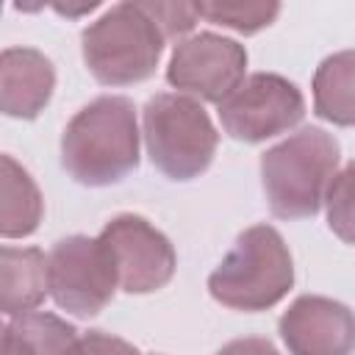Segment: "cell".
Here are the masks:
<instances>
[{
    "mask_svg": "<svg viewBox=\"0 0 355 355\" xmlns=\"http://www.w3.org/2000/svg\"><path fill=\"white\" fill-rule=\"evenodd\" d=\"M100 239L114 258L119 286L125 291L147 294L169 283L175 272V250L147 219L122 214L103 227Z\"/></svg>",
    "mask_w": 355,
    "mask_h": 355,
    "instance_id": "obj_9",
    "label": "cell"
},
{
    "mask_svg": "<svg viewBox=\"0 0 355 355\" xmlns=\"http://www.w3.org/2000/svg\"><path fill=\"white\" fill-rule=\"evenodd\" d=\"M75 355H139V352H136V347H130L128 341L94 330V333H86V336L78 341Z\"/></svg>",
    "mask_w": 355,
    "mask_h": 355,
    "instance_id": "obj_19",
    "label": "cell"
},
{
    "mask_svg": "<svg viewBox=\"0 0 355 355\" xmlns=\"http://www.w3.org/2000/svg\"><path fill=\"white\" fill-rule=\"evenodd\" d=\"M42 219V194L33 178L11 158H0V233L6 239L28 236Z\"/></svg>",
    "mask_w": 355,
    "mask_h": 355,
    "instance_id": "obj_14",
    "label": "cell"
},
{
    "mask_svg": "<svg viewBox=\"0 0 355 355\" xmlns=\"http://www.w3.org/2000/svg\"><path fill=\"white\" fill-rule=\"evenodd\" d=\"M200 6V17L216 22V25H227L236 31H258L263 25H269L275 19V14L280 11L277 3H233V0H214V3H197Z\"/></svg>",
    "mask_w": 355,
    "mask_h": 355,
    "instance_id": "obj_17",
    "label": "cell"
},
{
    "mask_svg": "<svg viewBox=\"0 0 355 355\" xmlns=\"http://www.w3.org/2000/svg\"><path fill=\"white\" fill-rule=\"evenodd\" d=\"M338 166V141L322 128H302L261 158V178L269 208L297 219L319 211Z\"/></svg>",
    "mask_w": 355,
    "mask_h": 355,
    "instance_id": "obj_2",
    "label": "cell"
},
{
    "mask_svg": "<svg viewBox=\"0 0 355 355\" xmlns=\"http://www.w3.org/2000/svg\"><path fill=\"white\" fill-rule=\"evenodd\" d=\"M67 172L86 186L122 180L139 161L136 111L128 97L105 94L83 105L61 139Z\"/></svg>",
    "mask_w": 355,
    "mask_h": 355,
    "instance_id": "obj_1",
    "label": "cell"
},
{
    "mask_svg": "<svg viewBox=\"0 0 355 355\" xmlns=\"http://www.w3.org/2000/svg\"><path fill=\"white\" fill-rule=\"evenodd\" d=\"M280 336L294 355H349L355 347V316L336 300L305 294L283 313Z\"/></svg>",
    "mask_w": 355,
    "mask_h": 355,
    "instance_id": "obj_10",
    "label": "cell"
},
{
    "mask_svg": "<svg viewBox=\"0 0 355 355\" xmlns=\"http://www.w3.org/2000/svg\"><path fill=\"white\" fill-rule=\"evenodd\" d=\"M216 355H277V349L272 347V341L250 336V338H236V341L225 344Z\"/></svg>",
    "mask_w": 355,
    "mask_h": 355,
    "instance_id": "obj_20",
    "label": "cell"
},
{
    "mask_svg": "<svg viewBox=\"0 0 355 355\" xmlns=\"http://www.w3.org/2000/svg\"><path fill=\"white\" fill-rule=\"evenodd\" d=\"M316 114L336 125H355V50L327 55L313 75Z\"/></svg>",
    "mask_w": 355,
    "mask_h": 355,
    "instance_id": "obj_15",
    "label": "cell"
},
{
    "mask_svg": "<svg viewBox=\"0 0 355 355\" xmlns=\"http://www.w3.org/2000/svg\"><path fill=\"white\" fill-rule=\"evenodd\" d=\"M305 114L300 89L275 72H255L244 78L222 103L219 119L233 139L263 141L288 130Z\"/></svg>",
    "mask_w": 355,
    "mask_h": 355,
    "instance_id": "obj_7",
    "label": "cell"
},
{
    "mask_svg": "<svg viewBox=\"0 0 355 355\" xmlns=\"http://www.w3.org/2000/svg\"><path fill=\"white\" fill-rule=\"evenodd\" d=\"M47 261L50 291L64 311H72L78 316H94L111 302L119 275L103 239H61Z\"/></svg>",
    "mask_w": 355,
    "mask_h": 355,
    "instance_id": "obj_6",
    "label": "cell"
},
{
    "mask_svg": "<svg viewBox=\"0 0 355 355\" xmlns=\"http://www.w3.org/2000/svg\"><path fill=\"white\" fill-rule=\"evenodd\" d=\"M164 39L144 3H119L83 31V58L97 80L133 83L153 75Z\"/></svg>",
    "mask_w": 355,
    "mask_h": 355,
    "instance_id": "obj_4",
    "label": "cell"
},
{
    "mask_svg": "<svg viewBox=\"0 0 355 355\" xmlns=\"http://www.w3.org/2000/svg\"><path fill=\"white\" fill-rule=\"evenodd\" d=\"M55 86L53 64L33 47H6L0 55V105L8 116H36Z\"/></svg>",
    "mask_w": 355,
    "mask_h": 355,
    "instance_id": "obj_11",
    "label": "cell"
},
{
    "mask_svg": "<svg viewBox=\"0 0 355 355\" xmlns=\"http://www.w3.org/2000/svg\"><path fill=\"white\" fill-rule=\"evenodd\" d=\"M294 266L286 241L269 225L247 227L227 258L208 277L214 300L239 311H261L286 297Z\"/></svg>",
    "mask_w": 355,
    "mask_h": 355,
    "instance_id": "obj_3",
    "label": "cell"
},
{
    "mask_svg": "<svg viewBox=\"0 0 355 355\" xmlns=\"http://www.w3.org/2000/svg\"><path fill=\"white\" fill-rule=\"evenodd\" d=\"M144 141L164 175L189 180L211 164L219 133L194 97L155 94L144 105Z\"/></svg>",
    "mask_w": 355,
    "mask_h": 355,
    "instance_id": "obj_5",
    "label": "cell"
},
{
    "mask_svg": "<svg viewBox=\"0 0 355 355\" xmlns=\"http://www.w3.org/2000/svg\"><path fill=\"white\" fill-rule=\"evenodd\" d=\"M144 8L158 22V28L164 31L166 39L191 31L197 17H200V6L197 3H144Z\"/></svg>",
    "mask_w": 355,
    "mask_h": 355,
    "instance_id": "obj_18",
    "label": "cell"
},
{
    "mask_svg": "<svg viewBox=\"0 0 355 355\" xmlns=\"http://www.w3.org/2000/svg\"><path fill=\"white\" fill-rule=\"evenodd\" d=\"M327 222L333 233L349 244H355V161H349L327 186L324 194Z\"/></svg>",
    "mask_w": 355,
    "mask_h": 355,
    "instance_id": "obj_16",
    "label": "cell"
},
{
    "mask_svg": "<svg viewBox=\"0 0 355 355\" xmlns=\"http://www.w3.org/2000/svg\"><path fill=\"white\" fill-rule=\"evenodd\" d=\"M247 53L236 39L202 31L175 44L166 78L175 89L222 103L244 80Z\"/></svg>",
    "mask_w": 355,
    "mask_h": 355,
    "instance_id": "obj_8",
    "label": "cell"
},
{
    "mask_svg": "<svg viewBox=\"0 0 355 355\" xmlns=\"http://www.w3.org/2000/svg\"><path fill=\"white\" fill-rule=\"evenodd\" d=\"M50 288V261L36 247L0 250V305L8 316L36 308Z\"/></svg>",
    "mask_w": 355,
    "mask_h": 355,
    "instance_id": "obj_12",
    "label": "cell"
},
{
    "mask_svg": "<svg viewBox=\"0 0 355 355\" xmlns=\"http://www.w3.org/2000/svg\"><path fill=\"white\" fill-rule=\"evenodd\" d=\"M75 327L42 311L14 316L3 330V355H75Z\"/></svg>",
    "mask_w": 355,
    "mask_h": 355,
    "instance_id": "obj_13",
    "label": "cell"
}]
</instances>
